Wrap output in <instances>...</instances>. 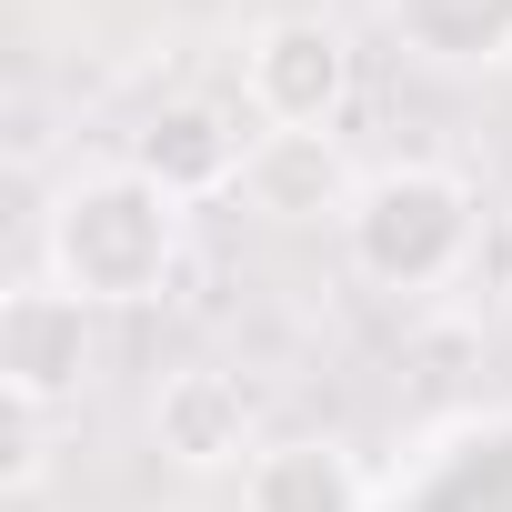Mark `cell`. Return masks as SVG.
<instances>
[{"instance_id": "1", "label": "cell", "mask_w": 512, "mask_h": 512, "mask_svg": "<svg viewBox=\"0 0 512 512\" xmlns=\"http://www.w3.org/2000/svg\"><path fill=\"white\" fill-rule=\"evenodd\" d=\"M41 272L61 292H81L91 312H141L171 292L181 272V201L161 181H141L131 161L121 171H81L61 181L51 221H41Z\"/></svg>"}, {"instance_id": "2", "label": "cell", "mask_w": 512, "mask_h": 512, "mask_svg": "<svg viewBox=\"0 0 512 512\" xmlns=\"http://www.w3.org/2000/svg\"><path fill=\"white\" fill-rule=\"evenodd\" d=\"M472 181L442 171V161H392V171H362L352 211H342V251L372 292H442L462 262H472Z\"/></svg>"}, {"instance_id": "3", "label": "cell", "mask_w": 512, "mask_h": 512, "mask_svg": "<svg viewBox=\"0 0 512 512\" xmlns=\"http://www.w3.org/2000/svg\"><path fill=\"white\" fill-rule=\"evenodd\" d=\"M91 302L81 292H61L51 272H31V282H11V302H0V392H11V412H31V422H51V412H71L81 402V382H91Z\"/></svg>"}, {"instance_id": "4", "label": "cell", "mask_w": 512, "mask_h": 512, "mask_svg": "<svg viewBox=\"0 0 512 512\" xmlns=\"http://www.w3.org/2000/svg\"><path fill=\"white\" fill-rule=\"evenodd\" d=\"M241 101H251L262 131H332L342 101H352V41L312 11L262 21L241 41Z\"/></svg>"}, {"instance_id": "5", "label": "cell", "mask_w": 512, "mask_h": 512, "mask_svg": "<svg viewBox=\"0 0 512 512\" xmlns=\"http://www.w3.org/2000/svg\"><path fill=\"white\" fill-rule=\"evenodd\" d=\"M151 442L181 472H251L262 462V412H251V392L221 362H181L151 392Z\"/></svg>"}, {"instance_id": "6", "label": "cell", "mask_w": 512, "mask_h": 512, "mask_svg": "<svg viewBox=\"0 0 512 512\" xmlns=\"http://www.w3.org/2000/svg\"><path fill=\"white\" fill-rule=\"evenodd\" d=\"M241 161H251V141H241L231 111H211V101H171V111H151V121L131 131V171L161 181L181 211L241 191Z\"/></svg>"}, {"instance_id": "7", "label": "cell", "mask_w": 512, "mask_h": 512, "mask_svg": "<svg viewBox=\"0 0 512 512\" xmlns=\"http://www.w3.org/2000/svg\"><path fill=\"white\" fill-rule=\"evenodd\" d=\"M352 171H342V141L332 131H262L241 161V201L262 221H342L352 211Z\"/></svg>"}, {"instance_id": "8", "label": "cell", "mask_w": 512, "mask_h": 512, "mask_svg": "<svg viewBox=\"0 0 512 512\" xmlns=\"http://www.w3.org/2000/svg\"><path fill=\"white\" fill-rule=\"evenodd\" d=\"M362 502H372V482L332 432L262 442V462L241 472V512H362Z\"/></svg>"}, {"instance_id": "9", "label": "cell", "mask_w": 512, "mask_h": 512, "mask_svg": "<svg viewBox=\"0 0 512 512\" xmlns=\"http://www.w3.org/2000/svg\"><path fill=\"white\" fill-rule=\"evenodd\" d=\"M382 21L432 71H492V61H512V0H382Z\"/></svg>"}]
</instances>
